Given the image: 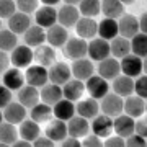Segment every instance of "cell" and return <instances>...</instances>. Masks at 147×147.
I'll return each instance as SVG.
<instances>
[{"mask_svg": "<svg viewBox=\"0 0 147 147\" xmlns=\"http://www.w3.org/2000/svg\"><path fill=\"white\" fill-rule=\"evenodd\" d=\"M110 49H111V56L113 57H124L131 53V41L124 36H118L113 38L110 41Z\"/></svg>", "mask_w": 147, "mask_h": 147, "instance_id": "cell-32", "label": "cell"}, {"mask_svg": "<svg viewBox=\"0 0 147 147\" xmlns=\"http://www.w3.org/2000/svg\"><path fill=\"white\" fill-rule=\"evenodd\" d=\"M134 93L139 95L144 100H147V74L136 77V80H134Z\"/></svg>", "mask_w": 147, "mask_h": 147, "instance_id": "cell-41", "label": "cell"}, {"mask_svg": "<svg viewBox=\"0 0 147 147\" xmlns=\"http://www.w3.org/2000/svg\"><path fill=\"white\" fill-rule=\"evenodd\" d=\"M103 142H101V137L96 136V134H87L85 139L82 141V146L85 147H100Z\"/></svg>", "mask_w": 147, "mask_h": 147, "instance_id": "cell-47", "label": "cell"}, {"mask_svg": "<svg viewBox=\"0 0 147 147\" xmlns=\"http://www.w3.org/2000/svg\"><path fill=\"white\" fill-rule=\"evenodd\" d=\"M64 3H69V5H79L80 0H64Z\"/></svg>", "mask_w": 147, "mask_h": 147, "instance_id": "cell-55", "label": "cell"}, {"mask_svg": "<svg viewBox=\"0 0 147 147\" xmlns=\"http://www.w3.org/2000/svg\"><path fill=\"white\" fill-rule=\"evenodd\" d=\"M90 129L96 136L108 137L113 132V118L108 115H96L90 124Z\"/></svg>", "mask_w": 147, "mask_h": 147, "instance_id": "cell-16", "label": "cell"}, {"mask_svg": "<svg viewBox=\"0 0 147 147\" xmlns=\"http://www.w3.org/2000/svg\"><path fill=\"white\" fill-rule=\"evenodd\" d=\"M67 132L74 137H85L90 132V123L84 116H72L67 121Z\"/></svg>", "mask_w": 147, "mask_h": 147, "instance_id": "cell-20", "label": "cell"}, {"mask_svg": "<svg viewBox=\"0 0 147 147\" xmlns=\"http://www.w3.org/2000/svg\"><path fill=\"white\" fill-rule=\"evenodd\" d=\"M13 146H16V147H30V146H33V142H30V141H26V139H23V137H21V139H16L15 142H13Z\"/></svg>", "mask_w": 147, "mask_h": 147, "instance_id": "cell-53", "label": "cell"}, {"mask_svg": "<svg viewBox=\"0 0 147 147\" xmlns=\"http://www.w3.org/2000/svg\"><path fill=\"white\" fill-rule=\"evenodd\" d=\"M98 34L100 38L111 41L113 38H116L119 34V28H118V21L115 18H103L98 23Z\"/></svg>", "mask_w": 147, "mask_h": 147, "instance_id": "cell-33", "label": "cell"}, {"mask_svg": "<svg viewBox=\"0 0 147 147\" xmlns=\"http://www.w3.org/2000/svg\"><path fill=\"white\" fill-rule=\"evenodd\" d=\"M2 123H3V113L0 111V124H2Z\"/></svg>", "mask_w": 147, "mask_h": 147, "instance_id": "cell-58", "label": "cell"}, {"mask_svg": "<svg viewBox=\"0 0 147 147\" xmlns=\"http://www.w3.org/2000/svg\"><path fill=\"white\" fill-rule=\"evenodd\" d=\"M25 80H26L28 85H33V87H38L41 88L42 85L47 84L49 80V74H47V67L44 65H28L26 74H25Z\"/></svg>", "mask_w": 147, "mask_h": 147, "instance_id": "cell-4", "label": "cell"}, {"mask_svg": "<svg viewBox=\"0 0 147 147\" xmlns=\"http://www.w3.org/2000/svg\"><path fill=\"white\" fill-rule=\"evenodd\" d=\"M79 18H80V11L75 5L65 3V5H62L57 10V23L65 28L75 26V23L79 21Z\"/></svg>", "mask_w": 147, "mask_h": 147, "instance_id": "cell-13", "label": "cell"}, {"mask_svg": "<svg viewBox=\"0 0 147 147\" xmlns=\"http://www.w3.org/2000/svg\"><path fill=\"white\" fill-rule=\"evenodd\" d=\"M139 31L147 34V11H144L141 15V18H139Z\"/></svg>", "mask_w": 147, "mask_h": 147, "instance_id": "cell-52", "label": "cell"}, {"mask_svg": "<svg viewBox=\"0 0 147 147\" xmlns=\"http://www.w3.org/2000/svg\"><path fill=\"white\" fill-rule=\"evenodd\" d=\"M79 11L80 15L93 18L101 11V0H80Z\"/></svg>", "mask_w": 147, "mask_h": 147, "instance_id": "cell-40", "label": "cell"}, {"mask_svg": "<svg viewBox=\"0 0 147 147\" xmlns=\"http://www.w3.org/2000/svg\"><path fill=\"white\" fill-rule=\"evenodd\" d=\"M77 115L79 116H84L87 119H93L96 115H100V103L96 98H85V100H80L77 105Z\"/></svg>", "mask_w": 147, "mask_h": 147, "instance_id": "cell-24", "label": "cell"}, {"mask_svg": "<svg viewBox=\"0 0 147 147\" xmlns=\"http://www.w3.org/2000/svg\"><path fill=\"white\" fill-rule=\"evenodd\" d=\"M87 84H85V88L88 92V95L92 98H96V100H101L103 96H105L108 92H110V84H108V80L103 79L101 75H92L90 79L85 80Z\"/></svg>", "mask_w": 147, "mask_h": 147, "instance_id": "cell-2", "label": "cell"}, {"mask_svg": "<svg viewBox=\"0 0 147 147\" xmlns=\"http://www.w3.org/2000/svg\"><path fill=\"white\" fill-rule=\"evenodd\" d=\"M59 144L64 146V147H79V146H82V142L79 141V137H74V136H67L64 141L59 142Z\"/></svg>", "mask_w": 147, "mask_h": 147, "instance_id": "cell-51", "label": "cell"}, {"mask_svg": "<svg viewBox=\"0 0 147 147\" xmlns=\"http://www.w3.org/2000/svg\"><path fill=\"white\" fill-rule=\"evenodd\" d=\"M30 116H31V119H34L36 123H47V121L51 119L54 116L53 113V106L47 105V103H42L39 101L38 105H34L30 111Z\"/></svg>", "mask_w": 147, "mask_h": 147, "instance_id": "cell-35", "label": "cell"}, {"mask_svg": "<svg viewBox=\"0 0 147 147\" xmlns=\"http://www.w3.org/2000/svg\"><path fill=\"white\" fill-rule=\"evenodd\" d=\"M18 34L13 33L10 28L7 30H0V49L2 51H7V53H11L16 46H18Z\"/></svg>", "mask_w": 147, "mask_h": 147, "instance_id": "cell-39", "label": "cell"}, {"mask_svg": "<svg viewBox=\"0 0 147 147\" xmlns=\"http://www.w3.org/2000/svg\"><path fill=\"white\" fill-rule=\"evenodd\" d=\"M0 30H2V18H0Z\"/></svg>", "mask_w": 147, "mask_h": 147, "instance_id": "cell-59", "label": "cell"}, {"mask_svg": "<svg viewBox=\"0 0 147 147\" xmlns=\"http://www.w3.org/2000/svg\"><path fill=\"white\" fill-rule=\"evenodd\" d=\"M13 95H11V90L5 85H0V110H3L8 103L11 101Z\"/></svg>", "mask_w": 147, "mask_h": 147, "instance_id": "cell-45", "label": "cell"}, {"mask_svg": "<svg viewBox=\"0 0 147 147\" xmlns=\"http://www.w3.org/2000/svg\"><path fill=\"white\" fill-rule=\"evenodd\" d=\"M49 82H53V84H57L62 87L67 80L72 79V70L69 67L65 62H54L53 65H49Z\"/></svg>", "mask_w": 147, "mask_h": 147, "instance_id": "cell-9", "label": "cell"}, {"mask_svg": "<svg viewBox=\"0 0 147 147\" xmlns=\"http://www.w3.org/2000/svg\"><path fill=\"white\" fill-rule=\"evenodd\" d=\"M2 80H3V85L5 87H8V88L13 92V90H20L23 85H25V75L18 70V67H8L3 72V77H2Z\"/></svg>", "mask_w": 147, "mask_h": 147, "instance_id": "cell-28", "label": "cell"}, {"mask_svg": "<svg viewBox=\"0 0 147 147\" xmlns=\"http://www.w3.org/2000/svg\"><path fill=\"white\" fill-rule=\"evenodd\" d=\"M87 51H88V44H87V39L84 38H69L67 42L64 44V53L67 57H70L72 61L80 57H85L87 56Z\"/></svg>", "mask_w": 147, "mask_h": 147, "instance_id": "cell-5", "label": "cell"}, {"mask_svg": "<svg viewBox=\"0 0 147 147\" xmlns=\"http://www.w3.org/2000/svg\"><path fill=\"white\" fill-rule=\"evenodd\" d=\"M10 64H11V59H10V56H8V53L0 49V74L5 72L7 69L10 67Z\"/></svg>", "mask_w": 147, "mask_h": 147, "instance_id": "cell-49", "label": "cell"}, {"mask_svg": "<svg viewBox=\"0 0 147 147\" xmlns=\"http://www.w3.org/2000/svg\"><path fill=\"white\" fill-rule=\"evenodd\" d=\"M113 92L119 96H129L134 93V79L124 74H119L113 79Z\"/></svg>", "mask_w": 147, "mask_h": 147, "instance_id": "cell-27", "label": "cell"}, {"mask_svg": "<svg viewBox=\"0 0 147 147\" xmlns=\"http://www.w3.org/2000/svg\"><path fill=\"white\" fill-rule=\"evenodd\" d=\"M88 57L92 61H103L106 59L108 56L111 54V49H110V41H106L103 38H93L92 41L88 42Z\"/></svg>", "mask_w": 147, "mask_h": 147, "instance_id": "cell-6", "label": "cell"}, {"mask_svg": "<svg viewBox=\"0 0 147 147\" xmlns=\"http://www.w3.org/2000/svg\"><path fill=\"white\" fill-rule=\"evenodd\" d=\"M10 59L15 67H28L34 61V53L28 44H18L10 53Z\"/></svg>", "mask_w": 147, "mask_h": 147, "instance_id": "cell-3", "label": "cell"}, {"mask_svg": "<svg viewBox=\"0 0 147 147\" xmlns=\"http://www.w3.org/2000/svg\"><path fill=\"white\" fill-rule=\"evenodd\" d=\"M103 144L108 146V147H123V146H126V139L123 136H118V134H116V136H111L110 134Z\"/></svg>", "mask_w": 147, "mask_h": 147, "instance_id": "cell-46", "label": "cell"}, {"mask_svg": "<svg viewBox=\"0 0 147 147\" xmlns=\"http://www.w3.org/2000/svg\"><path fill=\"white\" fill-rule=\"evenodd\" d=\"M53 113L57 119H62V121H69L72 116H75L77 113V108L74 105L72 100H67V98H62L59 100L56 105L53 106Z\"/></svg>", "mask_w": 147, "mask_h": 147, "instance_id": "cell-31", "label": "cell"}, {"mask_svg": "<svg viewBox=\"0 0 147 147\" xmlns=\"http://www.w3.org/2000/svg\"><path fill=\"white\" fill-rule=\"evenodd\" d=\"M18 132H20V137L33 142L39 134H41V127H39V123H36L34 119H23L20 123Z\"/></svg>", "mask_w": 147, "mask_h": 147, "instance_id": "cell-34", "label": "cell"}, {"mask_svg": "<svg viewBox=\"0 0 147 147\" xmlns=\"http://www.w3.org/2000/svg\"><path fill=\"white\" fill-rule=\"evenodd\" d=\"M18 129L13 123H2L0 124V146H13L18 137Z\"/></svg>", "mask_w": 147, "mask_h": 147, "instance_id": "cell-36", "label": "cell"}, {"mask_svg": "<svg viewBox=\"0 0 147 147\" xmlns=\"http://www.w3.org/2000/svg\"><path fill=\"white\" fill-rule=\"evenodd\" d=\"M16 98H18V101H20L21 105L26 106V108H30V110L41 101V96H39V90H38V87H33V85H28V84L23 85V87L18 90Z\"/></svg>", "mask_w": 147, "mask_h": 147, "instance_id": "cell-17", "label": "cell"}, {"mask_svg": "<svg viewBox=\"0 0 147 147\" xmlns=\"http://www.w3.org/2000/svg\"><path fill=\"white\" fill-rule=\"evenodd\" d=\"M75 30H77V34L80 38L93 39L98 34V23L90 16H84V18H79V21L75 23Z\"/></svg>", "mask_w": 147, "mask_h": 147, "instance_id": "cell-21", "label": "cell"}, {"mask_svg": "<svg viewBox=\"0 0 147 147\" xmlns=\"http://www.w3.org/2000/svg\"><path fill=\"white\" fill-rule=\"evenodd\" d=\"M119 2H123V3H124V5H129V3H134V2H136V0H119Z\"/></svg>", "mask_w": 147, "mask_h": 147, "instance_id": "cell-57", "label": "cell"}, {"mask_svg": "<svg viewBox=\"0 0 147 147\" xmlns=\"http://www.w3.org/2000/svg\"><path fill=\"white\" fill-rule=\"evenodd\" d=\"M33 53H34V61L39 65L49 67L56 62V53H54V47L51 44H39L34 47Z\"/></svg>", "mask_w": 147, "mask_h": 147, "instance_id": "cell-26", "label": "cell"}, {"mask_svg": "<svg viewBox=\"0 0 147 147\" xmlns=\"http://www.w3.org/2000/svg\"><path fill=\"white\" fill-rule=\"evenodd\" d=\"M134 132L141 134L142 137L147 139V116L146 118H141V116H139V119L136 121V131Z\"/></svg>", "mask_w": 147, "mask_h": 147, "instance_id": "cell-48", "label": "cell"}, {"mask_svg": "<svg viewBox=\"0 0 147 147\" xmlns=\"http://www.w3.org/2000/svg\"><path fill=\"white\" fill-rule=\"evenodd\" d=\"M41 2L44 3V5H57L61 0H41Z\"/></svg>", "mask_w": 147, "mask_h": 147, "instance_id": "cell-54", "label": "cell"}, {"mask_svg": "<svg viewBox=\"0 0 147 147\" xmlns=\"http://www.w3.org/2000/svg\"><path fill=\"white\" fill-rule=\"evenodd\" d=\"M70 70H72V75L75 79L84 80V82L95 74V67H93V64H92V61H88V59H85V57L75 59L72 62V65H70Z\"/></svg>", "mask_w": 147, "mask_h": 147, "instance_id": "cell-18", "label": "cell"}, {"mask_svg": "<svg viewBox=\"0 0 147 147\" xmlns=\"http://www.w3.org/2000/svg\"><path fill=\"white\" fill-rule=\"evenodd\" d=\"M101 11L106 18H119L124 13V3L119 0H101Z\"/></svg>", "mask_w": 147, "mask_h": 147, "instance_id": "cell-37", "label": "cell"}, {"mask_svg": "<svg viewBox=\"0 0 147 147\" xmlns=\"http://www.w3.org/2000/svg\"><path fill=\"white\" fill-rule=\"evenodd\" d=\"M39 96H41L42 103H47V105L54 106L59 100H62V98H64L62 87H61V85H57V84L49 82V84L42 85L41 88H39Z\"/></svg>", "mask_w": 147, "mask_h": 147, "instance_id": "cell-15", "label": "cell"}, {"mask_svg": "<svg viewBox=\"0 0 147 147\" xmlns=\"http://www.w3.org/2000/svg\"><path fill=\"white\" fill-rule=\"evenodd\" d=\"M56 142L53 139H49L47 136H38L34 141H33V146H38V147H44V146H54Z\"/></svg>", "mask_w": 147, "mask_h": 147, "instance_id": "cell-50", "label": "cell"}, {"mask_svg": "<svg viewBox=\"0 0 147 147\" xmlns=\"http://www.w3.org/2000/svg\"><path fill=\"white\" fill-rule=\"evenodd\" d=\"M85 92V84L84 80H79V79H70L67 80L65 84L62 85V93H64V98L67 100H72V101H79L80 96L84 95Z\"/></svg>", "mask_w": 147, "mask_h": 147, "instance_id": "cell-23", "label": "cell"}, {"mask_svg": "<svg viewBox=\"0 0 147 147\" xmlns=\"http://www.w3.org/2000/svg\"><path fill=\"white\" fill-rule=\"evenodd\" d=\"M26 118V106H23L20 101H10L3 108V119L13 124H20Z\"/></svg>", "mask_w": 147, "mask_h": 147, "instance_id": "cell-19", "label": "cell"}, {"mask_svg": "<svg viewBox=\"0 0 147 147\" xmlns=\"http://www.w3.org/2000/svg\"><path fill=\"white\" fill-rule=\"evenodd\" d=\"M124 113L132 116L134 119L146 113V100L139 95H129L124 100Z\"/></svg>", "mask_w": 147, "mask_h": 147, "instance_id": "cell-22", "label": "cell"}, {"mask_svg": "<svg viewBox=\"0 0 147 147\" xmlns=\"http://www.w3.org/2000/svg\"><path fill=\"white\" fill-rule=\"evenodd\" d=\"M15 3H16V10L28 13V15H31L38 10V0H15Z\"/></svg>", "mask_w": 147, "mask_h": 147, "instance_id": "cell-42", "label": "cell"}, {"mask_svg": "<svg viewBox=\"0 0 147 147\" xmlns=\"http://www.w3.org/2000/svg\"><path fill=\"white\" fill-rule=\"evenodd\" d=\"M34 21H36V25H39L44 30H47V28H51L53 25L57 23V10L53 5L39 7L34 11Z\"/></svg>", "mask_w": 147, "mask_h": 147, "instance_id": "cell-10", "label": "cell"}, {"mask_svg": "<svg viewBox=\"0 0 147 147\" xmlns=\"http://www.w3.org/2000/svg\"><path fill=\"white\" fill-rule=\"evenodd\" d=\"M131 41V53L139 57H147V34L139 31L129 39Z\"/></svg>", "mask_w": 147, "mask_h": 147, "instance_id": "cell-38", "label": "cell"}, {"mask_svg": "<svg viewBox=\"0 0 147 147\" xmlns=\"http://www.w3.org/2000/svg\"><path fill=\"white\" fill-rule=\"evenodd\" d=\"M146 113H147V100H146Z\"/></svg>", "mask_w": 147, "mask_h": 147, "instance_id": "cell-60", "label": "cell"}, {"mask_svg": "<svg viewBox=\"0 0 147 147\" xmlns=\"http://www.w3.org/2000/svg\"><path fill=\"white\" fill-rule=\"evenodd\" d=\"M113 131L118 136H123L126 139L127 136H131L132 132L136 131V121L134 118L126 113H121L116 118H113Z\"/></svg>", "mask_w": 147, "mask_h": 147, "instance_id": "cell-8", "label": "cell"}, {"mask_svg": "<svg viewBox=\"0 0 147 147\" xmlns=\"http://www.w3.org/2000/svg\"><path fill=\"white\" fill-rule=\"evenodd\" d=\"M142 72L147 74V57H144V61H142Z\"/></svg>", "mask_w": 147, "mask_h": 147, "instance_id": "cell-56", "label": "cell"}, {"mask_svg": "<svg viewBox=\"0 0 147 147\" xmlns=\"http://www.w3.org/2000/svg\"><path fill=\"white\" fill-rule=\"evenodd\" d=\"M23 38H25V44H28L30 47H36L46 42V30L39 25H31L23 33Z\"/></svg>", "mask_w": 147, "mask_h": 147, "instance_id": "cell-29", "label": "cell"}, {"mask_svg": "<svg viewBox=\"0 0 147 147\" xmlns=\"http://www.w3.org/2000/svg\"><path fill=\"white\" fill-rule=\"evenodd\" d=\"M118 28H119V36L131 39L134 34L139 33V20L131 13H123L118 21Z\"/></svg>", "mask_w": 147, "mask_h": 147, "instance_id": "cell-12", "label": "cell"}, {"mask_svg": "<svg viewBox=\"0 0 147 147\" xmlns=\"http://www.w3.org/2000/svg\"><path fill=\"white\" fill-rule=\"evenodd\" d=\"M30 26H31V18H30L28 13H23V11L16 10L8 18V28L13 33H16V34H23Z\"/></svg>", "mask_w": 147, "mask_h": 147, "instance_id": "cell-25", "label": "cell"}, {"mask_svg": "<svg viewBox=\"0 0 147 147\" xmlns=\"http://www.w3.org/2000/svg\"><path fill=\"white\" fill-rule=\"evenodd\" d=\"M67 39H69L67 28L59 25V23H56V25H53L51 28L46 30V41L53 47H64Z\"/></svg>", "mask_w": 147, "mask_h": 147, "instance_id": "cell-14", "label": "cell"}, {"mask_svg": "<svg viewBox=\"0 0 147 147\" xmlns=\"http://www.w3.org/2000/svg\"><path fill=\"white\" fill-rule=\"evenodd\" d=\"M100 111L103 115L111 116V118H116L118 115L124 113V100H123V96L116 95L115 92H113V93L108 92V93L101 98Z\"/></svg>", "mask_w": 147, "mask_h": 147, "instance_id": "cell-1", "label": "cell"}, {"mask_svg": "<svg viewBox=\"0 0 147 147\" xmlns=\"http://www.w3.org/2000/svg\"><path fill=\"white\" fill-rule=\"evenodd\" d=\"M96 72L98 75H101L103 79L106 80H113L116 79L118 75L121 74V65H119V61L116 57H108L103 59L98 62V67H96Z\"/></svg>", "mask_w": 147, "mask_h": 147, "instance_id": "cell-11", "label": "cell"}, {"mask_svg": "<svg viewBox=\"0 0 147 147\" xmlns=\"http://www.w3.org/2000/svg\"><path fill=\"white\" fill-rule=\"evenodd\" d=\"M46 136L49 137V139H53L54 142L64 141V139L69 136V132H67V123L56 118L54 121H51V123L47 124V127H46Z\"/></svg>", "mask_w": 147, "mask_h": 147, "instance_id": "cell-30", "label": "cell"}, {"mask_svg": "<svg viewBox=\"0 0 147 147\" xmlns=\"http://www.w3.org/2000/svg\"><path fill=\"white\" fill-rule=\"evenodd\" d=\"M119 65H121V74L129 75L132 79H136L142 74V57H139L136 54L129 53L127 56L121 57Z\"/></svg>", "mask_w": 147, "mask_h": 147, "instance_id": "cell-7", "label": "cell"}, {"mask_svg": "<svg viewBox=\"0 0 147 147\" xmlns=\"http://www.w3.org/2000/svg\"><path fill=\"white\" fill-rule=\"evenodd\" d=\"M16 11L15 0H0V18H10Z\"/></svg>", "mask_w": 147, "mask_h": 147, "instance_id": "cell-43", "label": "cell"}, {"mask_svg": "<svg viewBox=\"0 0 147 147\" xmlns=\"http://www.w3.org/2000/svg\"><path fill=\"white\" fill-rule=\"evenodd\" d=\"M126 146H129V147L147 146V139L146 137H142L141 134H137V132H132L131 136L126 137Z\"/></svg>", "mask_w": 147, "mask_h": 147, "instance_id": "cell-44", "label": "cell"}]
</instances>
